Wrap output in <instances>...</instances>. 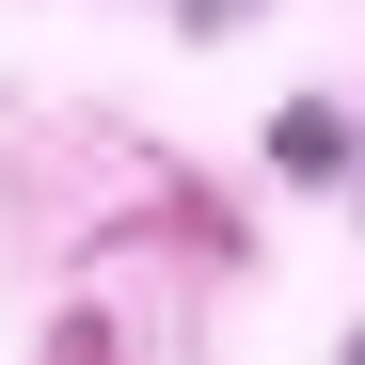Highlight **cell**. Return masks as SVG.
Here are the masks:
<instances>
[{
    "label": "cell",
    "mask_w": 365,
    "mask_h": 365,
    "mask_svg": "<svg viewBox=\"0 0 365 365\" xmlns=\"http://www.w3.org/2000/svg\"><path fill=\"white\" fill-rule=\"evenodd\" d=\"M349 365H365V349H349Z\"/></svg>",
    "instance_id": "obj_1"
}]
</instances>
